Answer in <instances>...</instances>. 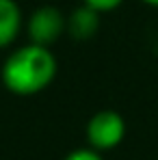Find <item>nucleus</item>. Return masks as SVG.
Returning <instances> with one entry per match:
<instances>
[{
	"label": "nucleus",
	"instance_id": "3",
	"mask_svg": "<svg viewBox=\"0 0 158 160\" xmlns=\"http://www.w3.org/2000/svg\"><path fill=\"white\" fill-rule=\"evenodd\" d=\"M65 30H67V18L52 4L35 9L26 24L30 43L41 46V48H50Z\"/></svg>",
	"mask_w": 158,
	"mask_h": 160
},
{
	"label": "nucleus",
	"instance_id": "5",
	"mask_svg": "<svg viewBox=\"0 0 158 160\" xmlns=\"http://www.w3.org/2000/svg\"><path fill=\"white\" fill-rule=\"evenodd\" d=\"M22 30V11L15 0H0V50L11 46Z\"/></svg>",
	"mask_w": 158,
	"mask_h": 160
},
{
	"label": "nucleus",
	"instance_id": "2",
	"mask_svg": "<svg viewBox=\"0 0 158 160\" xmlns=\"http://www.w3.org/2000/svg\"><path fill=\"white\" fill-rule=\"evenodd\" d=\"M124 134H126V121L115 110H100L87 123V141L95 152L117 147L124 141Z\"/></svg>",
	"mask_w": 158,
	"mask_h": 160
},
{
	"label": "nucleus",
	"instance_id": "6",
	"mask_svg": "<svg viewBox=\"0 0 158 160\" xmlns=\"http://www.w3.org/2000/svg\"><path fill=\"white\" fill-rule=\"evenodd\" d=\"M63 160H104V158L100 156V152H95L91 147H80V149L69 152Z\"/></svg>",
	"mask_w": 158,
	"mask_h": 160
},
{
	"label": "nucleus",
	"instance_id": "1",
	"mask_svg": "<svg viewBox=\"0 0 158 160\" xmlns=\"http://www.w3.org/2000/svg\"><path fill=\"white\" fill-rule=\"evenodd\" d=\"M56 76V58L50 48L28 43L7 56L2 65V84L15 95H35L50 87Z\"/></svg>",
	"mask_w": 158,
	"mask_h": 160
},
{
	"label": "nucleus",
	"instance_id": "4",
	"mask_svg": "<svg viewBox=\"0 0 158 160\" xmlns=\"http://www.w3.org/2000/svg\"><path fill=\"white\" fill-rule=\"evenodd\" d=\"M98 28H100V13L87 4L74 9L72 15L67 18V32L78 41L91 39L98 32Z\"/></svg>",
	"mask_w": 158,
	"mask_h": 160
},
{
	"label": "nucleus",
	"instance_id": "8",
	"mask_svg": "<svg viewBox=\"0 0 158 160\" xmlns=\"http://www.w3.org/2000/svg\"><path fill=\"white\" fill-rule=\"evenodd\" d=\"M143 2H147V4H154V7H158V0H143Z\"/></svg>",
	"mask_w": 158,
	"mask_h": 160
},
{
	"label": "nucleus",
	"instance_id": "7",
	"mask_svg": "<svg viewBox=\"0 0 158 160\" xmlns=\"http://www.w3.org/2000/svg\"><path fill=\"white\" fill-rule=\"evenodd\" d=\"M121 2H124V0H84V4L91 7V9L98 11V13H102V11H113V9H117Z\"/></svg>",
	"mask_w": 158,
	"mask_h": 160
}]
</instances>
